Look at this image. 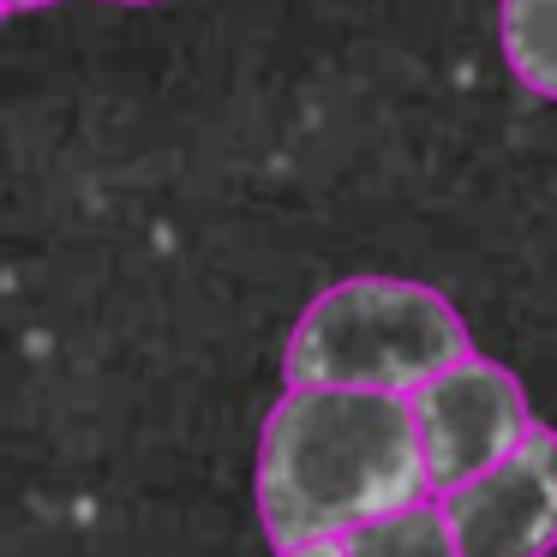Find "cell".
<instances>
[{"label": "cell", "mask_w": 557, "mask_h": 557, "mask_svg": "<svg viewBox=\"0 0 557 557\" xmlns=\"http://www.w3.org/2000/svg\"><path fill=\"white\" fill-rule=\"evenodd\" d=\"M30 7H54V0H7V13H30Z\"/></svg>", "instance_id": "8"}, {"label": "cell", "mask_w": 557, "mask_h": 557, "mask_svg": "<svg viewBox=\"0 0 557 557\" xmlns=\"http://www.w3.org/2000/svg\"><path fill=\"white\" fill-rule=\"evenodd\" d=\"M432 492L408 396L282 389L258 437V521L282 557Z\"/></svg>", "instance_id": "1"}, {"label": "cell", "mask_w": 557, "mask_h": 557, "mask_svg": "<svg viewBox=\"0 0 557 557\" xmlns=\"http://www.w3.org/2000/svg\"><path fill=\"white\" fill-rule=\"evenodd\" d=\"M504 61L533 97L557 102V0H504L497 7Z\"/></svg>", "instance_id": "5"}, {"label": "cell", "mask_w": 557, "mask_h": 557, "mask_svg": "<svg viewBox=\"0 0 557 557\" xmlns=\"http://www.w3.org/2000/svg\"><path fill=\"white\" fill-rule=\"evenodd\" d=\"M468 354V324L437 288L401 276H348L300 312L282 354V377L288 389L413 396L425 377Z\"/></svg>", "instance_id": "2"}, {"label": "cell", "mask_w": 557, "mask_h": 557, "mask_svg": "<svg viewBox=\"0 0 557 557\" xmlns=\"http://www.w3.org/2000/svg\"><path fill=\"white\" fill-rule=\"evenodd\" d=\"M109 7H157V0H109Z\"/></svg>", "instance_id": "9"}, {"label": "cell", "mask_w": 557, "mask_h": 557, "mask_svg": "<svg viewBox=\"0 0 557 557\" xmlns=\"http://www.w3.org/2000/svg\"><path fill=\"white\" fill-rule=\"evenodd\" d=\"M288 557H348V540H318V545H300Z\"/></svg>", "instance_id": "7"}, {"label": "cell", "mask_w": 557, "mask_h": 557, "mask_svg": "<svg viewBox=\"0 0 557 557\" xmlns=\"http://www.w3.org/2000/svg\"><path fill=\"white\" fill-rule=\"evenodd\" d=\"M408 413H413V437H420V456H425V480L437 492L485 473L533 432L521 377L504 372L497 360H480V354L425 377L408 396Z\"/></svg>", "instance_id": "3"}, {"label": "cell", "mask_w": 557, "mask_h": 557, "mask_svg": "<svg viewBox=\"0 0 557 557\" xmlns=\"http://www.w3.org/2000/svg\"><path fill=\"white\" fill-rule=\"evenodd\" d=\"M348 557H461L444 504H408L348 533Z\"/></svg>", "instance_id": "6"}, {"label": "cell", "mask_w": 557, "mask_h": 557, "mask_svg": "<svg viewBox=\"0 0 557 557\" xmlns=\"http://www.w3.org/2000/svg\"><path fill=\"white\" fill-rule=\"evenodd\" d=\"M0 18H7V0H0Z\"/></svg>", "instance_id": "10"}, {"label": "cell", "mask_w": 557, "mask_h": 557, "mask_svg": "<svg viewBox=\"0 0 557 557\" xmlns=\"http://www.w3.org/2000/svg\"><path fill=\"white\" fill-rule=\"evenodd\" d=\"M437 504L461 557H545L557 545V432L533 425L504 461L449 485Z\"/></svg>", "instance_id": "4"}]
</instances>
